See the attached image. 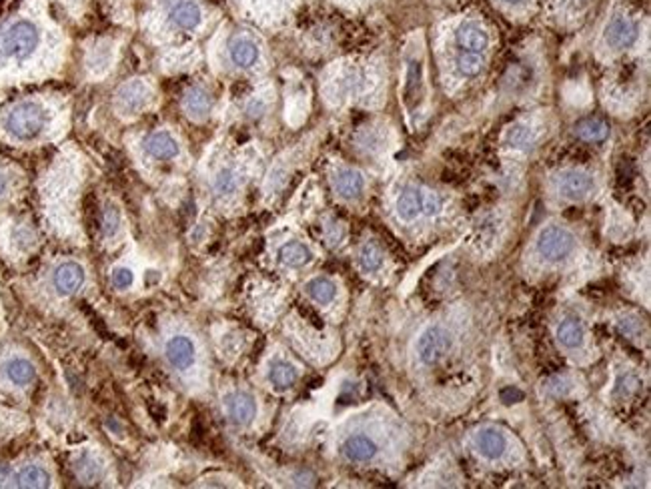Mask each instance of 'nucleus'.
Returning <instances> with one entry per match:
<instances>
[{"mask_svg":"<svg viewBox=\"0 0 651 489\" xmlns=\"http://www.w3.org/2000/svg\"><path fill=\"white\" fill-rule=\"evenodd\" d=\"M503 2H507V4H517L521 0H503Z\"/></svg>","mask_w":651,"mask_h":489,"instance_id":"obj_41","label":"nucleus"},{"mask_svg":"<svg viewBox=\"0 0 651 489\" xmlns=\"http://www.w3.org/2000/svg\"><path fill=\"white\" fill-rule=\"evenodd\" d=\"M423 64L421 60L413 57L409 60V67H407V81H405V102L409 111H415L419 109L421 101H423Z\"/></svg>","mask_w":651,"mask_h":489,"instance_id":"obj_15","label":"nucleus"},{"mask_svg":"<svg viewBox=\"0 0 651 489\" xmlns=\"http://www.w3.org/2000/svg\"><path fill=\"white\" fill-rule=\"evenodd\" d=\"M120 229V213L116 207H108L104 209V215H102V230H104V237L113 239L116 233Z\"/></svg>","mask_w":651,"mask_h":489,"instance_id":"obj_35","label":"nucleus"},{"mask_svg":"<svg viewBox=\"0 0 651 489\" xmlns=\"http://www.w3.org/2000/svg\"><path fill=\"white\" fill-rule=\"evenodd\" d=\"M164 355H167V361L173 365L174 369L187 371L197 361V349H195V343H192L190 337H187V335H174L164 345Z\"/></svg>","mask_w":651,"mask_h":489,"instance_id":"obj_7","label":"nucleus"},{"mask_svg":"<svg viewBox=\"0 0 651 489\" xmlns=\"http://www.w3.org/2000/svg\"><path fill=\"white\" fill-rule=\"evenodd\" d=\"M169 20L176 29L195 30L203 20V13H201L199 4L192 0H171L169 2Z\"/></svg>","mask_w":651,"mask_h":489,"instance_id":"obj_9","label":"nucleus"},{"mask_svg":"<svg viewBox=\"0 0 651 489\" xmlns=\"http://www.w3.org/2000/svg\"><path fill=\"white\" fill-rule=\"evenodd\" d=\"M8 479V469L0 465V485H4V481Z\"/></svg>","mask_w":651,"mask_h":489,"instance_id":"obj_39","label":"nucleus"},{"mask_svg":"<svg viewBox=\"0 0 651 489\" xmlns=\"http://www.w3.org/2000/svg\"><path fill=\"white\" fill-rule=\"evenodd\" d=\"M363 85V74L357 69H349L345 71L337 81H335V90L339 97H349V95H355L359 92V88Z\"/></svg>","mask_w":651,"mask_h":489,"instance_id":"obj_31","label":"nucleus"},{"mask_svg":"<svg viewBox=\"0 0 651 489\" xmlns=\"http://www.w3.org/2000/svg\"><path fill=\"white\" fill-rule=\"evenodd\" d=\"M262 111H265V102L260 101V99H255V101L248 102V106H246V113L253 116H259L262 115Z\"/></svg>","mask_w":651,"mask_h":489,"instance_id":"obj_38","label":"nucleus"},{"mask_svg":"<svg viewBox=\"0 0 651 489\" xmlns=\"http://www.w3.org/2000/svg\"><path fill=\"white\" fill-rule=\"evenodd\" d=\"M145 151L153 158H174L178 157L181 146L169 132H153L145 139Z\"/></svg>","mask_w":651,"mask_h":489,"instance_id":"obj_18","label":"nucleus"},{"mask_svg":"<svg viewBox=\"0 0 651 489\" xmlns=\"http://www.w3.org/2000/svg\"><path fill=\"white\" fill-rule=\"evenodd\" d=\"M111 62H113V48H111V44L101 43L99 46H94L90 50V55H88V69L92 72H97V74H102V72L106 71L111 67Z\"/></svg>","mask_w":651,"mask_h":489,"instance_id":"obj_32","label":"nucleus"},{"mask_svg":"<svg viewBox=\"0 0 651 489\" xmlns=\"http://www.w3.org/2000/svg\"><path fill=\"white\" fill-rule=\"evenodd\" d=\"M279 259H281V263L289 265V267H303V265H307L309 261L313 259V253H311V249L304 243L290 241V243H285L279 249Z\"/></svg>","mask_w":651,"mask_h":489,"instance_id":"obj_23","label":"nucleus"},{"mask_svg":"<svg viewBox=\"0 0 651 489\" xmlns=\"http://www.w3.org/2000/svg\"><path fill=\"white\" fill-rule=\"evenodd\" d=\"M83 283H85V269L78 263L66 261V263L58 265L57 271H55V287H57L58 293L73 295L83 287Z\"/></svg>","mask_w":651,"mask_h":489,"instance_id":"obj_12","label":"nucleus"},{"mask_svg":"<svg viewBox=\"0 0 651 489\" xmlns=\"http://www.w3.org/2000/svg\"><path fill=\"white\" fill-rule=\"evenodd\" d=\"M16 488H48L50 485V475L41 465H24L15 475Z\"/></svg>","mask_w":651,"mask_h":489,"instance_id":"obj_22","label":"nucleus"},{"mask_svg":"<svg viewBox=\"0 0 651 489\" xmlns=\"http://www.w3.org/2000/svg\"><path fill=\"white\" fill-rule=\"evenodd\" d=\"M76 471L80 475V479H85V481H94V479H99V475H101V465L92 460L90 455H83L80 460L76 461Z\"/></svg>","mask_w":651,"mask_h":489,"instance_id":"obj_34","label":"nucleus"},{"mask_svg":"<svg viewBox=\"0 0 651 489\" xmlns=\"http://www.w3.org/2000/svg\"><path fill=\"white\" fill-rule=\"evenodd\" d=\"M595 181L594 177L585 171L578 169H569L557 177V191L559 195L569 199V201H581L585 199L589 193H594Z\"/></svg>","mask_w":651,"mask_h":489,"instance_id":"obj_6","label":"nucleus"},{"mask_svg":"<svg viewBox=\"0 0 651 489\" xmlns=\"http://www.w3.org/2000/svg\"><path fill=\"white\" fill-rule=\"evenodd\" d=\"M473 441L485 460H499L507 449L505 433H501L497 427H481L475 433Z\"/></svg>","mask_w":651,"mask_h":489,"instance_id":"obj_11","label":"nucleus"},{"mask_svg":"<svg viewBox=\"0 0 651 489\" xmlns=\"http://www.w3.org/2000/svg\"><path fill=\"white\" fill-rule=\"evenodd\" d=\"M229 57L237 67L248 69L259 60V46L248 36H234L229 44Z\"/></svg>","mask_w":651,"mask_h":489,"instance_id":"obj_17","label":"nucleus"},{"mask_svg":"<svg viewBox=\"0 0 651 489\" xmlns=\"http://www.w3.org/2000/svg\"><path fill=\"white\" fill-rule=\"evenodd\" d=\"M4 375L15 385H29L34 381V367L27 359H10L4 365Z\"/></svg>","mask_w":651,"mask_h":489,"instance_id":"obj_25","label":"nucleus"},{"mask_svg":"<svg viewBox=\"0 0 651 489\" xmlns=\"http://www.w3.org/2000/svg\"><path fill=\"white\" fill-rule=\"evenodd\" d=\"M423 199L425 195L419 188L407 187L397 199V215L403 221H415L417 216L423 215Z\"/></svg>","mask_w":651,"mask_h":489,"instance_id":"obj_19","label":"nucleus"},{"mask_svg":"<svg viewBox=\"0 0 651 489\" xmlns=\"http://www.w3.org/2000/svg\"><path fill=\"white\" fill-rule=\"evenodd\" d=\"M333 187L341 199H357L365 188V179L359 171L339 169L333 174Z\"/></svg>","mask_w":651,"mask_h":489,"instance_id":"obj_16","label":"nucleus"},{"mask_svg":"<svg viewBox=\"0 0 651 489\" xmlns=\"http://www.w3.org/2000/svg\"><path fill=\"white\" fill-rule=\"evenodd\" d=\"M41 44V30L30 20L0 27V60H27Z\"/></svg>","mask_w":651,"mask_h":489,"instance_id":"obj_1","label":"nucleus"},{"mask_svg":"<svg viewBox=\"0 0 651 489\" xmlns=\"http://www.w3.org/2000/svg\"><path fill=\"white\" fill-rule=\"evenodd\" d=\"M297 377H299V373H297L295 365H290L289 361H275L269 369V381L276 389H289L297 381Z\"/></svg>","mask_w":651,"mask_h":489,"instance_id":"obj_26","label":"nucleus"},{"mask_svg":"<svg viewBox=\"0 0 651 489\" xmlns=\"http://www.w3.org/2000/svg\"><path fill=\"white\" fill-rule=\"evenodd\" d=\"M183 106H185L188 116H192V118H204V116L209 115L211 106H213V101H211V95H209L204 88L192 87L187 95H185Z\"/></svg>","mask_w":651,"mask_h":489,"instance_id":"obj_20","label":"nucleus"},{"mask_svg":"<svg viewBox=\"0 0 651 489\" xmlns=\"http://www.w3.org/2000/svg\"><path fill=\"white\" fill-rule=\"evenodd\" d=\"M377 451H379L377 443L367 435H349L341 446L343 457L347 461H353V463L371 461L377 455Z\"/></svg>","mask_w":651,"mask_h":489,"instance_id":"obj_13","label":"nucleus"},{"mask_svg":"<svg viewBox=\"0 0 651 489\" xmlns=\"http://www.w3.org/2000/svg\"><path fill=\"white\" fill-rule=\"evenodd\" d=\"M457 44L465 48V53H483L489 46V32L475 20L463 22L455 32Z\"/></svg>","mask_w":651,"mask_h":489,"instance_id":"obj_10","label":"nucleus"},{"mask_svg":"<svg viewBox=\"0 0 651 489\" xmlns=\"http://www.w3.org/2000/svg\"><path fill=\"white\" fill-rule=\"evenodd\" d=\"M307 295L318 305H327L337 297V285L327 277H315L307 283Z\"/></svg>","mask_w":651,"mask_h":489,"instance_id":"obj_24","label":"nucleus"},{"mask_svg":"<svg viewBox=\"0 0 651 489\" xmlns=\"http://www.w3.org/2000/svg\"><path fill=\"white\" fill-rule=\"evenodd\" d=\"M451 333L441 325H429L419 333L415 341V353L423 365H437L451 351Z\"/></svg>","mask_w":651,"mask_h":489,"instance_id":"obj_4","label":"nucleus"},{"mask_svg":"<svg viewBox=\"0 0 651 489\" xmlns=\"http://www.w3.org/2000/svg\"><path fill=\"white\" fill-rule=\"evenodd\" d=\"M113 283L116 289H129L134 283V275L127 267H118L113 273Z\"/></svg>","mask_w":651,"mask_h":489,"instance_id":"obj_36","label":"nucleus"},{"mask_svg":"<svg viewBox=\"0 0 651 489\" xmlns=\"http://www.w3.org/2000/svg\"><path fill=\"white\" fill-rule=\"evenodd\" d=\"M639 36V25L627 16H615L606 29V43L615 50L629 48Z\"/></svg>","mask_w":651,"mask_h":489,"instance_id":"obj_8","label":"nucleus"},{"mask_svg":"<svg viewBox=\"0 0 651 489\" xmlns=\"http://www.w3.org/2000/svg\"><path fill=\"white\" fill-rule=\"evenodd\" d=\"M533 143V129L525 123H515L505 132V144L511 149H527Z\"/></svg>","mask_w":651,"mask_h":489,"instance_id":"obj_29","label":"nucleus"},{"mask_svg":"<svg viewBox=\"0 0 651 489\" xmlns=\"http://www.w3.org/2000/svg\"><path fill=\"white\" fill-rule=\"evenodd\" d=\"M359 265L363 271L375 273L383 267V251L375 243H365L359 249Z\"/></svg>","mask_w":651,"mask_h":489,"instance_id":"obj_30","label":"nucleus"},{"mask_svg":"<svg viewBox=\"0 0 651 489\" xmlns=\"http://www.w3.org/2000/svg\"><path fill=\"white\" fill-rule=\"evenodd\" d=\"M441 207H443V201H441L439 195H435V193L425 195V199H423V213H425V215H437V213L441 211Z\"/></svg>","mask_w":651,"mask_h":489,"instance_id":"obj_37","label":"nucleus"},{"mask_svg":"<svg viewBox=\"0 0 651 489\" xmlns=\"http://www.w3.org/2000/svg\"><path fill=\"white\" fill-rule=\"evenodd\" d=\"M4 191H6V179L0 174V199H2V195H4Z\"/></svg>","mask_w":651,"mask_h":489,"instance_id":"obj_40","label":"nucleus"},{"mask_svg":"<svg viewBox=\"0 0 651 489\" xmlns=\"http://www.w3.org/2000/svg\"><path fill=\"white\" fill-rule=\"evenodd\" d=\"M457 71L461 72L467 78H473L477 76L479 72L483 71V60L479 57L477 53H463L457 57Z\"/></svg>","mask_w":651,"mask_h":489,"instance_id":"obj_33","label":"nucleus"},{"mask_svg":"<svg viewBox=\"0 0 651 489\" xmlns=\"http://www.w3.org/2000/svg\"><path fill=\"white\" fill-rule=\"evenodd\" d=\"M575 132H578L579 139H583L587 143H599L608 137L609 129L608 125L599 118H585L575 127Z\"/></svg>","mask_w":651,"mask_h":489,"instance_id":"obj_27","label":"nucleus"},{"mask_svg":"<svg viewBox=\"0 0 651 489\" xmlns=\"http://www.w3.org/2000/svg\"><path fill=\"white\" fill-rule=\"evenodd\" d=\"M575 235L561 225H550L537 237V251L545 261L557 263L567 259L575 251Z\"/></svg>","mask_w":651,"mask_h":489,"instance_id":"obj_3","label":"nucleus"},{"mask_svg":"<svg viewBox=\"0 0 651 489\" xmlns=\"http://www.w3.org/2000/svg\"><path fill=\"white\" fill-rule=\"evenodd\" d=\"M150 102V88L145 81H130L116 90V111L120 115H136Z\"/></svg>","mask_w":651,"mask_h":489,"instance_id":"obj_5","label":"nucleus"},{"mask_svg":"<svg viewBox=\"0 0 651 489\" xmlns=\"http://www.w3.org/2000/svg\"><path fill=\"white\" fill-rule=\"evenodd\" d=\"M557 341L565 349H579L585 341V329L578 319H565L557 327Z\"/></svg>","mask_w":651,"mask_h":489,"instance_id":"obj_21","label":"nucleus"},{"mask_svg":"<svg viewBox=\"0 0 651 489\" xmlns=\"http://www.w3.org/2000/svg\"><path fill=\"white\" fill-rule=\"evenodd\" d=\"M241 183V177L239 173L232 169V167H223L217 174H215V181H213V188L218 197H229L232 195Z\"/></svg>","mask_w":651,"mask_h":489,"instance_id":"obj_28","label":"nucleus"},{"mask_svg":"<svg viewBox=\"0 0 651 489\" xmlns=\"http://www.w3.org/2000/svg\"><path fill=\"white\" fill-rule=\"evenodd\" d=\"M46 125V111L38 102H20L6 115L4 129L8 130L18 141L36 139Z\"/></svg>","mask_w":651,"mask_h":489,"instance_id":"obj_2","label":"nucleus"},{"mask_svg":"<svg viewBox=\"0 0 651 489\" xmlns=\"http://www.w3.org/2000/svg\"><path fill=\"white\" fill-rule=\"evenodd\" d=\"M227 415L237 425H246L257 415V403L248 393H232L225 401Z\"/></svg>","mask_w":651,"mask_h":489,"instance_id":"obj_14","label":"nucleus"}]
</instances>
